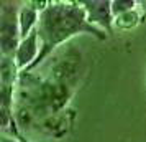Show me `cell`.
<instances>
[{
	"instance_id": "obj_6",
	"label": "cell",
	"mask_w": 146,
	"mask_h": 142,
	"mask_svg": "<svg viewBox=\"0 0 146 142\" xmlns=\"http://www.w3.org/2000/svg\"><path fill=\"white\" fill-rule=\"evenodd\" d=\"M141 22H143L141 20V12H139L138 8H135V10H130V12H126V13H123V15L115 17L113 27L121 30V32H128V30L136 28Z\"/></svg>"
},
{
	"instance_id": "obj_7",
	"label": "cell",
	"mask_w": 146,
	"mask_h": 142,
	"mask_svg": "<svg viewBox=\"0 0 146 142\" xmlns=\"http://www.w3.org/2000/svg\"><path fill=\"white\" fill-rule=\"evenodd\" d=\"M138 8V2L136 0H112V13L113 17L123 15L130 10Z\"/></svg>"
},
{
	"instance_id": "obj_3",
	"label": "cell",
	"mask_w": 146,
	"mask_h": 142,
	"mask_svg": "<svg viewBox=\"0 0 146 142\" xmlns=\"http://www.w3.org/2000/svg\"><path fill=\"white\" fill-rule=\"evenodd\" d=\"M80 3L87 13V22L92 27L99 28L108 35L113 33L115 17L112 13V2L110 0H86Z\"/></svg>"
},
{
	"instance_id": "obj_8",
	"label": "cell",
	"mask_w": 146,
	"mask_h": 142,
	"mask_svg": "<svg viewBox=\"0 0 146 142\" xmlns=\"http://www.w3.org/2000/svg\"><path fill=\"white\" fill-rule=\"evenodd\" d=\"M8 129H10V132L13 134V137H17V139H20V142H31V141H28L25 135L20 132V129H18V124H17V119H13L12 121V124L8 126Z\"/></svg>"
},
{
	"instance_id": "obj_5",
	"label": "cell",
	"mask_w": 146,
	"mask_h": 142,
	"mask_svg": "<svg viewBox=\"0 0 146 142\" xmlns=\"http://www.w3.org/2000/svg\"><path fill=\"white\" fill-rule=\"evenodd\" d=\"M40 10L35 7L31 2H25L21 3L18 8V27H20V35L21 40L27 38L28 35H31L38 28L40 23Z\"/></svg>"
},
{
	"instance_id": "obj_2",
	"label": "cell",
	"mask_w": 146,
	"mask_h": 142,
	"mask_svg": "<svg viewBox=\"0 0 146 142\" xmlns=\"http://www.w3.org/2000/svg\"><path fill=\"white\" fill-rule=\"evenodd\" d=\"M21 41L18 27V12L7 3L0 10V51L2 56L13 58Z\"/></svg>"
},
{
	"instance_id": "obj_10",
	"label": "cell",
	"mask_w": 146,
	"mask_h": 142,
	"mask_svg": "<svg viewBox=\"0 0 146 142\" xmlns=\"http://www.w3.org/2000/svg\"><path fill=\"white\" fill-rule=\"evenodd\" d=\"M0 142H20V139H17V137H7V135H2V139H0Z\"/></svg>"
},
{
	"instance_id": "obj_9",
	"label": "cell",
	"mask_w": 146,
	"mask_h": 142,
	"mask_svg": "<svg viewBox=\"0 0 146 142\" xmlns=\"http://www.w3.org/2000/svg\"><path fill=\"white\" fill-rule=\"evenodd\" d=\"M138 10L141 12V20L146 22V2H138Z\"/></svg>"
},
{
	"instance_id": "obj_4",
	"label": "cell",
	"mask_w": 146,
	"mask_h": 142,
	"mask_svg": "<svg viewBox=\"0 0 146 142\" xmlns=\"http://www.w3.org/2000/svg\"><path fill=\"white\" fill-rule=\"evenodd\" d=\"M41 51V45H40V36L38 32L35 30L31 35H28L27 38H23L18 45V50L15 53L13 60L17 63V66L20 69V73L27 71L28 68L33 65L35 61L38 60Z\"/></svg>"
},
{
	"instance_id": "obj_1",
	"label": "cell",
	"mask_w": 146,
	"mask_h": 142,
	"mask_svg": "<svg viewBox=\"0 0 146 142\" xmlns=\"http://www.w3.org/2000/svg\"><path fill=\"white\" fill-rule=\"evenodd\" d=\"M36 32L41 45L40 56L23 73H33L56 48L62 46L76 35L87 33L97 40L107 38L105 32L92 27L87 22V13L80 2H49V5L40 13Z\"/></svg>"
}]
</instances>
